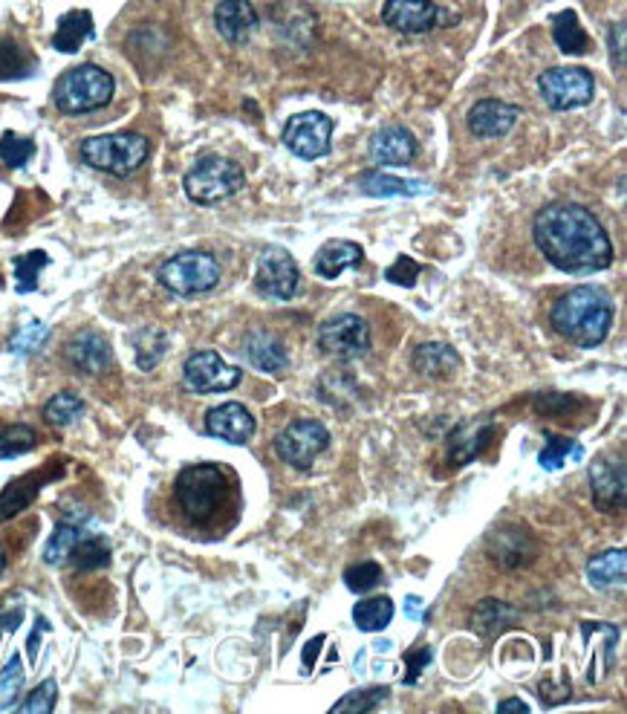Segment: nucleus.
Segmentation results:
<instances>
[{
    "label": "nucleus",
    "instance_id": "16",
    "mask_svg": "<svg viewBox=\"0 0 627 714\" xmlns=\"http://www.w3.org/2000/svg\"><path fill=\"white\" fill-rule=\"evenodd\" d=\"M494 437V419L492 417H475L468 423H460L449 437V466L463 468L472 460L480 458L484 449Z\"/></svg>",
    "mask_w": 627,
    "mask_h": 714
},
{
    "label": "nucleus",
    "instance_id": "21",
    "mask_svg": "<svg viewBox=\"0 0 627 714\" xmlns=\"http://www.w3.org/2000/svg\"><path fill=\"white\" fill-rule=\"evenodd\" d=\"M67 359H70V365L76 367L78 374L93 376V374H102V371L111 367L113 350L102 333L81 330L76 339L67 345Z\"/></svg>",
    "mask_w": 627,
    "mask_h": 714
},
{
    "label": "nucleus",
    "instance_id": "56",
    "mask_svg": "<svg viewBox=\"0 0 627 714\" xmlns=\"http://www.w3.org/2000/svg\"><path fill=\"white\" fill-rule=\"evenodd\" d=\"M3 567H7V553H3V547H0V573H3Z\"/></svg>",
    "mask_w": 627,
    "mask_h": 714
},
{
    "label": "nucleus",
    "instance_id": "28",
    "mask_svg": "<svg viewBox=\"0 0 627 714\" xmlns=\"http://www.w3.org/2000/svg\"><path fill=\"white\" fill-rule=\"evenodd\" d=\"M356 186L359 191H365L371 197H419L428 191V186L419 179H399L381 174V171H365Z\"/></svg>",
    "mask_w": 627,
    "mask_h": 714
},
{
    "label": "nucleus",
    "instance_id": "7",
    "mask_svg": "<svg viewBox=\"0 0 627 714\" xmlns=\"http://www.w3.org/2000/svg\"><path fill=\"white\" fill-rule=\"evenodd\" d=\"M160 284L174 296H197L221 284V264L209 252H179L160 266Z\"/></svg>",
    "mask_w": 627,
    "mask_h": 714
},
{
    "label": "nucleus",
    "instance_id": "38",
    "mask_svg": "<svg viewBox=\"0 0 627 714\" xmlns=\"http://www.w3.org/2000/svg\"><path fill=\"white\" fill-rule=\"evenodd\" d=\"M24 682H26V672H24V663H21V654H12L9 656L7 668L0 672V712L15 709V700L21 698Z\"/></svg>",
    "mask_w": 627,
    "mask_h": 714
},
{
    "label": "nucleus",
    "instance_id": "47",
    "mask_svg": "<svg viewBox=\"0 0 627 714\" xmlns=\"http://www.w3.org/2000/svg\"><path fill=\"white\" fill-rule=\"evenodd\" d=\"M385 278H388L390 284H397V287H414L416 278H419V264H416L414 258H405L399 255L393 264L385 270Z\"/></svg>",
    "mask_w": 627,
    "mask_h": 714
},
{
    "label": "nucleus",
    "instance_id": "36",
    "mask_svg": "<svg viewBox=\"0 0 627 714\" xmlns=\"http://www.w3.org/2000/svg\"><path fill=\"white\" fill-rule=\"evenodd\" d=\"M81 414H85V400L73 391L55 393V397L43 405V419L55 428L73 426Z\"/></svg>",
    "mask_w": 627,
    "mask_h": 714
},
{
    "label": "nucleus",
    "instance_id": "22",
    "mask_svg": "<svg viewBox=\"0 0 627 714\" xmlns=\"http://www.w3.org/2000/svg\"><path fill=\"white\" fill-rule=\"evenodd\" d=\"M214 24H217V33H221L231 47H240V43H247L249 35L254 33L258 12H254L249 0H221L217 9H214Z\"/></svg>",
    "mask_w": 627,
    "mask_h": 714
},
{
    "label": "nucleus",
    "instance_id": "35",
    "mask_svg": "<svg viewBox=\"0 0 627 714\" xmlns=\"http://www.w3.org/2000/svg\"><path fill=\"white\" fill-rule=\"evenodd\" d=\"M33 70L35 59L21 43H15L12 38H3V41H0V82L33 76Z\"/></svg>",
    "mask_w": 627,
    "mask_h": 714
},
{
    "label": "nucleus",
    "instance_id": "49",
    "mask_svg": "<svg viewBox=\"0 0 627 714\" xmlns=\"http://www.w3.org/2000/svg\"><path fill=\"white\" fill-rule=\"evenodd\" d=\"M50 630V625H47V619L43 616H38V622H35L33 634H29V639H26V656H29V663L35 665V660H38V646H41V637Z\"/></svg>",
    "mask_w": 627,
    "mask_h": 714
},
{
    "label": "nucleus",
    "instance_id": "52",
    "mask_svg": "<svg viewBox=\"0 0 627 714\" xmlns=\"http://www.w3.org/2000/svg\"><path fill=\"white\" fill-rule=\"evenodd\" d=\"M324 634H318V637L313 639V642H310V646H306V651H304V668H310V663H315V656H318V648L324 646Z\"/></svg>",
    "mask_w": 627,
    "mask_h": 714
},
{
    "label": "nucleus",
    "instance_id": "24",
    "mask_svg": "<svg viewBox=\"0 0 627 714\" xmlns=\"http://www.w3.org/2000/svg\"><path fill=\"white\" fill-rule=\"evenodd\" d=\"M59 475L61 472L43 468V472H29V475L24 477H15V480L0 492V521L15 518L17 512H24L26 506L38 498V492H41L43 486L50 484V480H55Z\"/></svg>",
    "mask_w": 627,
    "mask_h": 714
},
{
    "label": "nucleus",
    "instance_id": "17",
    "mask_svg": "<svg viewBox=\"0 0 627 714\" xmlns=\"http://www.w3.org/2000/svg\"><path fill=\"white\" fill-rule=\"evenodd\" d=\"M590 486H593V501L602 512H616L625 503V463L611 454L593 460L590 466Z\"/></svg>",
    "mask_w": 627,
    "mask_h": 714
},
{
    "label": "nucleus",
    "instance_id": "5",
    "mask_svg": "<svg viewBox=\"0 0 627 714\" xmlns=\"http://www.w3.org/2000/svg\"><path fill=\"white\" fill-rule=\"evenodd\" d=\"M81 160L96 171L113 174V177H127L145 165L151 142L142 134L125 130V134H104V137H90L78 148Z\"/></svg>",
    "mask_w": 627,
    "mask_h": 714
},
{
    "label": "nucleus",
    "instance_id": "18",
    "mask_svg": "<svg viewBox=\"0 0 627 714\" xmlns=\"http://www.w3.org/2000/svg\"><path fill=\"white\" fill-rule=\"evenodd\" d=\"M254 417L249 414L247 405L240 402H223L217 409L205 414V431L212 437L231 442V446H243L254 437Z\"/></svg>",
    "mask_w": 627,
    "mask_h": 714
},
{
    "label": "nucleus",
    "instance_id": "25",
    "mask_svg": "<svg viewBox=\"0 0 627 714\" xmlns=\"http://www.w3.org/2000/svg\"><path fill=\"white\" fill-rule=\"evenodd\" d=\"M243 348H247V359L252 362L258 371L263 374H284L289 367V353L284 348V341L269 330H254L249 333L247 341H243Z\"/></svg>",
    "mask_w": 627,
    "mask_h": 714
},
{
    "label": "nucleus",
    "instance_id": "39",
    "mask_svg": "<svg viewBox=\"0 0 627 714\" xmlns=\"http://www.w3.org/2000/svg\"><path fill=\"white\" fill-rule=\"evenodd\" d=\"M38 446V434L29 426H7L0 428V460L21 458L26 451Z\"/></svg>",
    "mask_w": 627,
    "mask_h": 714
},
{
    "label": "nucleus",
    "instance_id": "6",
    "mask_svg": "<svg viewBox=\"0 0 627 714\" xmlns=\"http://www.w3.org/2000/svg\"><path fill=\"white\" fill-rule=\"evenodd\" d=\"M247 186V174L235 160H226L221 153H209L188 168L183 188H186L188 200H195L200 205L221 203L229 200Z\"/></svg>",
    "mask_w": 627,
    "mask_h": 714
},
{
    "label": "nucleus",
    "instance_id": "54",
    "mask_svg": "<svg viewBox=\"0 0 627 714\" xmlns=\"http://www.w3.org/2000/svg\"><path fill=\"white\" fill-rule=\"evenodd\" d=\"M498 712H529V706L524 700H503V703H498Z\"/></svg>",
    "mask_w": 627,
    "mask_h": 714
},
{
    "label": "nucleus",
    "instance_id": "8",
    "mask_svg": "<svg viewBox=\"0 0 627 714\" xmlns=\"http://www.w3.org/2000/svg\"><path fill=\"white\" fill-rule=\"evenodd\" d=\"M330 446V431L318 423V419H296L292 426H287L275 440V454H278L287 466L306 472L313 468L318 454H324Z\"/></svg>",
    "mask_w": 627,
    "mask_h": 714
},
{
    "label": "nucleus",
    "instance_id": "26",
    "mask_svg": "<svg viewBox=\"0 0 627 714\" xmlns=\"http://www.w3.org/2000/svg\"><path fill=\"white\" fill-rule=\"evenodd\" d=\"M365 261V249L353 243V240H327L318 252H315V273L333 281L339 278L344 270H353Z\"/></svg>",
    "mask_w": 627,
    "mask_h": 714
},
{
    "label": "nucleus",
    "instance_id": "12",
    "mask_svg": "<svg viewBox=\"0 0 627 714\" xmlns=\"http://www.w3.org/2000/svg\"><path fill=\"white\" fill-rule=\"evenodd\" d=\"M243 379V371L223 362L214 350H197L183 367V383L191 393H223L231 391Z\"/></svg>",
    "mask_w": 627,
    "mask_h": 714
},
{
    "label": "nucleus",
    "instance_id": "51",
    "mask_svg": "<svg viewBox=\"0 0 627 714\" xmlns=\"http://www.w3.org/2000/svg\"><path fill=\"white\" fill-rule=\"evenodd\" d=\"M541 700L547 706H555V703H564L569 700V682L559 686V689H552L550 682H541Z\"/></svg>",
    "mask_w": 627,
    "mask_h": 714
},
{
    "label": "nucleus",
    "instance_id": "55",
    "mask_svg": "<svg viewBox=\"0 0 627 714\" xmlns=\"http://www.w3.org/2000/svg\"><path fill=\"white\" fill-rule=\"evenodd\" d=\"M419 607H423V599H419V596H407L405 613L411 619H419Z\"/></svg>",
    "mask_w": 627,
    "mask_h": 714
},
{
    "label": "nucleus",
    "instance_id": "40",
    "mask_svg": "<svg viewBox=\"0 0 627 714\" xmlns=\"http://www.w3.org/2000/svg\"><path fill=\"white\" fill-rule=\"evenodd\" d=\"M567 454H576V458H581V449H578L576 442L569 440V437H561V434H547V442H543L538 463H541L547 472H555V468H561L564 463H567Z\"/></svg>",
    "mask_w": 627,
    "mask_h": 714
},
{
    "label": "nucleus",
    "instance_id": "42",
    "mask_svg": "<svg viewBox=\"0 0 627 714\" xmlns=\"http://www.w3.org/2000/svg\"><path fill=\"white\" fill-rule=\"evenodd\" d=\"M50 264V258L38 252H26V255L15 258V278H17V292H33L38 289V273L43 266Z\"/></svg>",
    "mask_w": 627,
    "mask_h": 714
},
{
    "label": "nucleus",
    "instance_id": "50",
    "mask_svg": "<svg viewBox=\"0 0 627 714\" xmlns=\"http://www.w3.org/2000/svg\"><path fill=\"white\" fill-rule=\"evenodd\" d=\"M21 622H24V611H21V607H15V611L0 613V642H3L9 634H15Z\"/></svg>",
    "mask_w": 627,
    "mask_h": 714
},
{
    "label": "nucleus",
    "instance_id": "53",
    "mask_svg": "<svg viewBox=\"0 0 627 714\" xmlns=\"http://www.w3.org/2000/svg\"><path fill=\"white\" fill-rule=\"evenodd\" d=\"M616 64L625 67V26H616Z\"/></svg>",
    "mask_w": 627,
    "mask_h": 714
},
{
    "label": "nucleus",
    "instance_id": "43",
    "mask_svg": "<svg viewBox=\"0 0 627 714\" xmlns=\"http://www.w3.org/2000/svg\"><path fill=\"white\" fill-rule=\"evenodd\" d=\"M388 689H365V691H350L344 698L333 706V712H376V709L388 700Z\"/></svg>",
    "mask_w": 627,
    "mask_h": 714
},
{
    "label": "nucleus",
    "instance_id": "2",
    "mask_svg": "<svg viewBox=\"0 0 627 714\" xmlns=\"http://www.w3.org/2000/svg\"><path fill=\"white\" fill-rule=\"evenodd\" d=\"M613 301L602 287H576L555 301L550 322L576 348H595L613 327Z\"/></svg>",
    "mask_w": 627,
    "mask_h": 714
},
{
    "label": "nucleus",
    "instance_id": "33",
    "mask_svg": "<svg viewBox=\"0 0 627 714\" xmlns=\"http://www.w3.org/2000/svg\"><path fill=\"white\" fill-rule=\"evenodd\" d=\"M393 619V602L388 596H374V599H365L353 607V622H356L359 630L365 634H376V630H385Z\"/></svg>",
    "mask_w": 627,
    "mask_h": 714
},
{
    "label": "nucleus",
    "instance_id": "29",
    "mask_svg": "<svg viewBox=\"0 0 627 714\" xmlns=\"http://www.w3.org/2000/svg\"><path fill=\"white\" fill-rule=\"evenodd\" d=\"M515 607H509L501 599H484V602L475 607V613H472V628H475L480 637L492 639L498 637V634H503V630L515 622Z\"/></svg>",
    "mask_w": 627,
    "mask_h": 714
},
{
    "label": "nucleus",
    "instance_id": "34",
    "mask_svg": "<svg viewBox=\"0 0 627 714\" xmlns=\"http://www.w3.org/2000/svg\"><path fill=\"white\" fill-rule=\"evenodd\" d=\"M70 562H73V567H76L78 573L102 571V567H108V564H111V547H108V541H104V538H99V536L81 538V541L73 547V553H70Z\"/></svg>",
    "mask_w": 627,
    "mask_h": 714
},
{
    "label": "nucleus",
    "instance_id": "9",
    "mask_svg": "<svg viewBox=\"0 0 627 714\" xmlns=\"http://www.w3.org/2000/svg\"><path fill=\"white\" fill-rule=\"evenodd\" d=\"M538 90H541V99L550 104L552 111H573V108L590 104L595 82L590 76V70L585 67H552L541 73Z\"/></svg>",
    "mask_w": 627,
    "mask_h": 714
},
{
    "label": "nucleus",
    "instance_id": "10",
    "mask_svg": "<svg viewBox=\"0 0 627 714\" xmlns=\"http://www.w3.org/2000/svg\"><path fill=\"white\" fill-rule=\"evenodd\" d=\"M318 345L327 356L341 359V362H353V359L367 356L371 350V327L365 318H359L353 313H341L330 322L322 324L318 330Z\"/></svg>",
    "mask_w": 627,
    "mask_h": 714
},
{
    "label": "nucleus",
    "instance_id": "20",
    "mask_svg": "<svg viewBox=\"0 0 627 714\" xmlns=\"http://www.w3.org/2000/svg\"><path fill=\"white\" fill-rule=\"evenodd\" d=\"M416 139L411 130L399 128V125H390V128H381L371 145H367V153L371 160L379 165V168H402L407 162L416 156Z\"/></svg>",
    "mask_w": 627,
    "mask_h": 714
},
{
    "label": "nucleus",
    "instance_id": "14",
    "mask_svg": "<svg viewBox=\"0 0 627 714\" xmlns=\"http://www.w3.org/2000/svg\"><path fill=\"white\" fill-rule=\"evenodd\" d=\"M486 553L503 571H517V567H526V564L535 562L538 541L521 524H501L486 538Z\"/></svg>",
    "mask_w": 627,
    "mask_h": 714
},
{
    "label": "nucleus",
    "instance_id": "3",
    "mask_svg": "<svg viewBox=\"0 0 627 714\" xmlns=\"http://www.w3.org/2000/svg\"><path fill=\"white\" fill-rule=\"evenodd\" d=\"M226 472L214 463H195L179 472L177 486V503L179 510L186 512V518L197 527L212 524L217 510L226 501Z\"/></svg>",
    "mask_w": 627,
    "mask_h": 714
},
{
    "label": "nucleus",
    "instance_id": "41",
    "mask_svg": "<svg viewBox=\"0 0 627 714\" xmlns=\"http://www.w3.org/2000/svg\"><path fill=\"white\" fill-rule=\"evenodd\" d=\"M35 153V142L29 137H21L15 130H7L3 137H0V160L9 168H21L26 162L33 160Z\"/></svg>",
    "mask_w": 627,
    "mask_h": 714
},
{
    "label": "nucleus",
    "instance_id": "44",
    "mask_svg": "<svg viewBox=\"0 0 627 714\" xmlns=\"http://www.w3.org/2000/svg\"><path fill=\"white\" fill-rule=\"evenodd\" d=\"M381 578H385V573H381V567L376 562H359L344 571V585H348L353 593H367V590H374Z\"/></svg>",
    "mask_w": 627,
    "mask_h": 714
},
{
    "label": "nucleus",
    "instance_id": "19",
    "mask_svg": "<svg viewBox=\"0 0 627 714\" xmlns=\"http://www.w3.org/2000/svg\"><path fill=\"white\" fill-rule=\"evenodd\" d=\"M521 108L506 104L501 99H484L468 111V128L477 139H501L515 128Z\"/></svg>",
    "mask_w": 627,
    "mask_h": 714
},
{
    "label": "nucleus",
    "instance_id": "30",
    "mask_svg": "<svg viewBox=\"0 0 627 714\" xmlns=\"http://www.w3.org/2000/svg\"><path fill=\"white\" fill-rule=\"evenodd\" d=\"M625 573H627V555L625 550H607V553L595 555L587 564V578L590 585L599 587V590H613V587L625 585Z\"/></svg>",
    "mask_w": 627,
    "mask_h": 714
},
{
    "label": "nucleus",
    "instance_id": "1",
    "mask_svg": "<svg viewBox=\"0 0 627 714\" xmlns=\"http://www.w3.org/2000/svg\"><path fill=\"white\" fill-rule=\"evenodd\" d=\"M532 235L543 258L569 275L602 273L613 264V240L585 205L552 203L535 214Z\"/></svg>",
    "mask_w": 627,
    "mask_h": 714
},
{
    "label": "nucleus",
    "instance_id": "27",
    "mask_svg": "<svg viewBox=\"0 0 627 714\" xmlns=\"http://www.w3.org/2000/svg\"><path fill=\"white\" fill-rule=\"evenodd\" d=\"M87 38H93V15L87 9H73V12L59 17L52 47L59 52H78Z\"/></svg>",
    "mask_w": 627,
    "mask_h": 714
},
{
    "label": "nucleus",
    "instance_id": "32",
    "mask_svg": "<svg viewBox=\"0 0 627 714\" xmlns=\"http://www.w3.org/2000/svg\"><path fill=\"white\" fill-rule=\"evenodd\" d=\"M552 38L559 43V50L567 55H585L590 50V38H587L585 26L578 24V15L573 9L552 17Z\"/></svg>",
    "mask_w": 627,
    "mask_h": 714
},
{
    "label": "nucleus",
    "instance_id": "4",
    "mask_svg": "<svg viewBox=\"0 0 627 714\" xmlns=\"http://www.w3.org/2000/svg\"><path fill=\"white\" fill-rule=\"evenodd\" d=\"M116 82L108 70L96 64H81V67L67 70L64 76L52 87V102L61 113L78 116V113L99 111L104 104H111Z\"/></svg>",
    "mask_w": 627,
    "mask_h": 714
},
{
    "label": "nucleus",
    "instance_id": "46",
    "mask_svg": "<svg viewBox=\"0 0 627 714\" xmlns=\"http://www.w3.org/2000/svg\"><path fill=\"white\" fill-rule=\"evenodd\" d=\"M55 698H59V686L55 680H43L29 698L17 706V712L24 714H50L55 709Z\"/></svg>",
    "mask_w": 627,
    "mask_h": 714
},
{
    "label": "nucleus",
    "instance_id": "31",
    "mask_svg": "<svg viewBox=\"0 0 627 714\" xmlns=\"http://www.w3.org/2000/svg\"><path fill=\"white\" fill-rule=\"evenodd\" d=\"M81 521H85V515H78V518H64L55 524V533H52L47 547H43V562L52 564V567H59V564L67 562L70 553H73V547L85 538Z\"/></svg>",
    "mask_w": 627,
    "mask_h": 714
},
{
    "label": "nucleus",
    "instance_id": "48",
    "mask_svg": "<svg viewBox=\"0 0 627 714\" xmlns=\"http://www.w3.org/2000/svg\"><path fill=\"white\" fill-rule=\"evenodd\" d=\"M434 660L431 648H416V651H407L405 654V665H407V674H405V682L407 686H414L416 680H419V674L428 668V663Z\"/></svg>",
    "mask_w": 627,
    "mask_h": 714
},
{
    "label": "nucleus",
    "instance_id": "11",
    "mask_svg": "<svg viewBox=\"0 0 627 714\" xmlns=\"http://www.w3.org/2000/svg\"><path fill=\"white\" fill-rule=\"evenodd\" d=\"M301 273H298L296 258L287 249L266 247L258 258V273H254V289L275 301H289L298 292Z\"/></svg>",
    "mask_w": 627,
    "mask_h": 714
},
{
    "label": "nucleus",
    "instance_id": "37",
    "mask_svg": "<svg viewBox=\"0 0 627 714\" xmlns=\"http://www.w3.org/2000/svg\"><path fill=\"white\" fill-rule=\"evenodd\" d=\"M165 353H168V336L162 330H142L136 336V365L142 371H153Z\"/></svg>",
    "mask_w": 627,
    "mask_h": 714
},
{
    "label": "nucleus",
    "instance_id": "45",
    "mask_svg": "<svg viewBox=\"0 0 627 714\" xmlns=\"http://www.w3.org/2000/svg\"><path fill=\"white\" fill-rule=\"evenodd\" d=\"M47 336H50V330L41 322H29L15 333V339L9 341V350L17 353V356H26V353H35V350L41 348Z\"/></svg>",
    "mask_w": 627,
    "mask_h": 714
},
{
    "label": "nucleus",
    "instance_id": "15",
    "mask_svg": "<svg viewBox=\"0 0 627 714\" xmlns=\"http://www.w3.org/2000/svg\"><path fill=\"white\" fill-rule=\"evenodd\" d=\"M442 9L434 0H388L381 9V21L399 33L419 35L440 26Z\"/></svg>",
    "mask_w": 627,
    "mask_h": 714
},
{
    "label": "nucleus",
    "instance_id": "23",
    "mask_svg": "<svg viewBox=\"0 0 627 714\" xmlns=\"http://www.w3.org/2000/svg\"><path fill=\"white\" fill-rule=\"evenodd\" d=\"M411 365L425 379H451L460 371V365H463V359L446 341H425V345L414 350Z\"/></svg>",
    "mask_w": 627,
    "mask_h": 714
},
{
    "label": "nucleus",
    "instance_id": "13",
    "mask_svg": "<svg viewBox=\"0 0 627 714\" xmlns=\"http://www.w3.org/2000/svg\"><path fill=\"white\" fill-rule=\"evenodd\" d=\"M333 120L318 111L298 113L284 128V145L301 160H318L330 153Z\"/></svg>",
    "mask_w": 627,
    "mask_h": 714
}]
</instances>
